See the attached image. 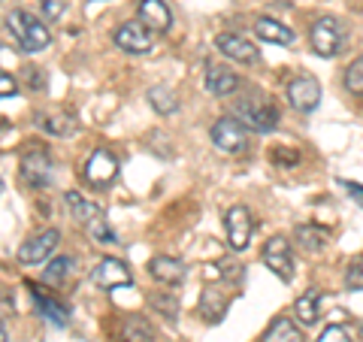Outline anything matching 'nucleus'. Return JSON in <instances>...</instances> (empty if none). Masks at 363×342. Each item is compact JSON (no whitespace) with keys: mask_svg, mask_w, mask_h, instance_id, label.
I'll return each mask as SVG.
<instances>
[{"mask_svg":"<svg viewBox=\"0 0 363 342\" xmlns=\"http://www.w3.org/2000/svg\"><path fill=\"white\" fill-rule=\"evenodd\" d=\"M233 118H240L245 128H252L257 133H269V131L279 128V109H276V104H272L267 94H255V91L236 97Z\"/></svg>","mask_w":363,"mask_h":342,"instance_id":"1","label":"nucleus"},{"mask_svg":"<svg viewBox=\"0 0 363 342\" xmlns=\"http://www.w3.org/2000/svg\"><path fill=\"white\" fill-rule=\"evenodd\" d=\"M6 31L16 37V43L21 45V52H43L49 49L52 33L49 28L37 21V16H30L28 9H13L6 16Z\"/></svg>","mask_w":363,"mask_h":342,"instance_id":"2","label":"nucleus"},{"mask_svg":"<svg viewBox=\"0 0 363 342\" xmlns=\"http://www.w3.org/2000/svg\"><path fill=\"white\" fill-rule=\"evenodd\" d=\"M309 43H312L318 58H336V55L345 49V43H348V31H345V25L339 18L324 16V18H318L312 25Z\"/></svg>","mask_w":363,"mask_h":342,"instance_id":"3","label":"nucleus"},{"mask_svg":"<svg viewBox=\"0 0 363 342\" xmlns=\"http://www.w3.org/2000/svg\"><path fill=\"white\" fill-rule=\"evenodd\" d=\"M209 136H212V145L221 155H242L248 149V128L240 118H230V116L218 118L212 124Z\"/></svg>","mask_w":363,"mask_h":342,"instance_id":"4","label":"nucleus"},{"mask_svg":"<svg viewBox=\"0 0 363 342\" xmlns=\"http://www.w3.org/2000/svg\"><path fill=\"white\" fill-rule=\"evenodd\" d=\"M112 43H116L124 55H149L155 45V31L145 28L140 18L124 21V25H118L116 33H112Z\"/></svg>","mask_w":363,"mask_h":342,"instance_id":"5","label":"nucleus"},{"mask_svg":"<svg viewBox=\"0 0 363 342\" xmlns=\"http://www.w3.org/2000/svg\"><path fill=\"white\" fill-rule=\"evenodd\" d=\"M285 97H288V104L291 109H297V112H315L318 104H321V82L312 76V73H300V76H294L288 88H285Z\"/></svg>","mask_w":363,"mask_h":342,"instance_id":"6","label":"nucleus"},{"mask_svg":"<svg viewBox=\"0 0 363 342\" xmlns=\"http://www.w3.org/2000/svg\"><path fill=\"white\" fill-rule=\"evenodd\" d=\"M82 179L94 188H106L118 179V158L109 149H94L82 164Z\"/></svg>","mask_w":363,"mask_h":342,"instance_id":"7","label":"nucleus"},{"mask_svg":"<svg viewBox=\"0 0 363 342\" xmlns=\"http://www.w3.org/2000/svg\"><path fill=\"white\" fill-rule=\"evenodd\" d=\"M224 231H227V243H230L233 252H245L248 243H252V233H255V219L248 206H230L224 212Z\"/></svg>","mask_w":363,"mask_h":342,"instance_id":"8","label":"nucleus"},{"mask_svg":"<svg viewBox=\"0 0 363 342\" xmlns=\"http://www.w3.org/2000/svg\"><path fill=\"white\" fill-rule=\"evenodd\" d=\"M61 243V231H55V227H49V231H43L37 236H30L28 243H21L18 248V264L21 267H33V264H40V260H45L52 252H55V246Z\"/></svg>","mask_w":363,"mask_h":342,"instance_id":"9","label":"nucleus"},{"mask_svg":"<svg viewBox=\"0 0 363 342\" xmlns=\"http://www.w3.org/2000/svg\"><path fill=\"white\" fill-rule=\"evenodd\" d=\"M264 264L269 267V272H276L281 282L294 279V255H291V243L285 236H272L264 246Z\"/></svg>","mask_w":363,"mask_h":342,"instance_id":"10","label":"nucleus"},{"mask_svg":"<svg viewBox=\"0 0 363 342\" xmlns=\"http://www.w3.org/2000/svg\"><path fill=\"white\" fill-rule=\"evenodd\" d=\"M91 279H94V285H100V288L112 291V288H130V285H133V272H130V267L124 264V260L104 258L94 267V272H91Z\"/></svg>","mask_w":363,"mask_h":342,"instance_id":"11","label":"nucleus"},{"mask_svg":"<svg viewBox=\"0 0 363 342\" xmlns=\"http://www.w3.org/2000/svg\"><path fill=\"white\" fill-rule=\"evenodd\" d=\"M52 158L45 149H28L21 158V179L33 188H45L52 182Z\"/></svg>","mask_w":363,"mask_h":342,"instance_id":"12","label":"nucleus"},{"mask_svg":"<svg viewBox=\"0 0 363 342\" xmlns=\"http://www.w3.org/2000/svg\"><path fill=\"white\" fill-rule=\"evenodd\" d=\"M203 85L212 97H230L236 88H240V76H236L230 67H221V64H206L203 70Z\"/></svg>","mask_w":363,"mask_h":342,"instance_id":"13","label":"nucleus"},{"mask_svg":"<svg viewBox=\"0 0 363 342\" xmlns=\"http://www.w3.org/2000/svg\"><path fill=\"white\" fill-rule=\"evenodd\" d=\"M215 49H218L224 58L240 61V64H255L257 61V49L240 33H218L215 37Z\"/></svg>","mask_w":363,"mask_h":342,"instance_id":"14","label":"nucleus"},{"mask_svg":"<svg viewBox=\"0 0 363 342\" xmlns=\"http://www.w3.org/2000/svg\"><path fill=\"white\" fill-rule=\"evenodd\" d=\"M136 18H140L145 28H152L155 33H167L169 25H173V13H169V6L164 0H140Z\"/></svg>","mask_w":363,"mask_h":342,"instance_id":"15","label":"nucleus"},{"mask_svg":"<svg viewBox=\"0 0 363 342\" xmlns=\"http://www.w3.org/2000/svg\"><path fill=\"white\" fill-rule=\"evenodd\" d=\"M149 272H152V279H155V282L169 285V288H173V285H182V282H185V276H188L185 264H182L179 258H169V255H157V258H152Z\"/></svg>","mask_w":363,"mask_h":342,"instance_id":"16","label":"nucleus"},{"mask_svg":"<svg viewBox=\"0 0 363 342\" xmlns=\"http://www.w3.org/2000/svg\"><path fill=\"white\" fill-rule=\"evenodd\" d=\"M252 28L264 43H276V45H291L294 43V31L288 25H281V21H276V18L260 16V18H255Z\"/></svg>","mask_w":363,"mask_h":342,"instance_id":"17","label":"nucleus"},{"mask_svg":"<svg viewBox=\"0 0 363 342\" xmlns=\"http://www.w3.org/2000/svg\"><path fill=\"white\" fill-rule=\"evenodd\" d=\"M294 239H297V246L303 248V252H324L327 243H330V236H327L324 227H315V224H297L294 227Z\"/></svg>","mask_w":363,"mask_h":342,"instance_id":"18","label":"nucleus"},{"mask_svg":"<svg viewBox=\"0 0 363 342\" xmlns=\"http://www.w3.org/2000/svg\"><path fill=\"white\" fill-rule=\"evenodd\" d=\"M318 303H321V291H318V288L303 291L297 297V303H294V315H297V321L303 327L318 324V315H321V312H318Z\"/></svg>","mask_w":363,"mask_h":342,"instance_id":"19","label":"nucleus"},{"mask_svg":"<svg viewBox=\"0 0 363 342\" xmlns=\"http://www.w3.org/2000/svg\"><path fill=\"white\" fill-rule=\"evenodd\" d=\"M149 104H152V109L157 112V116H176V112H179V97H176V91L167 88V85L149 88Z\"/></svg>","mask_w":363,"mask_h":342,"instance_id":"20","label":"nucleus"},{"mask_svg":"<svg viewBox=\"0 0 363 342\" xmlns=\"http://www.w3.org/2000/svg\"><path fill=\"white\" fill-rule=\"evenodd\" d=\"M30 294H33V303H37L40 315L49 318V321H52L55 327H67V324H70V318H67V309H64L61 303H55L52 297H45V294H43L40 288H33Z\"/></svg>","mask_w":363,"mask_h":342,"instance_id":"21","label":"nucleus"},{"mask_svg":"<svg viewBox=\"0 0 363 342\" xmlns=\"http://www.w3.org/2000/svg\"><path fill=\"white\" fill-rule=\"evenodd\" d=\"M264 342H303V330L291 321V318H276L267 333H264Z\"/></svg>","mask_w":363,"mask_h":342,"instance_id":"22","label":"nucleus"},{"mask_svg":"<svg viewBox=\"0 0 363 342\" xmlns=\"http://www.w3.org/2000/svg\"><path fill=\"white\" fill-rule=\"evenodd\" d=\"M64 200H67V209H70L73 219L85 221V224H88L91 219H94V215H100V206H97V203L85 200L79 191H67V194H64Z\"/></svg>","mask_w":363,"mask_h":342,"instance_id":"23","label":"nucleus"},{"mask_svg":"<svg viewBox=\"0 0 363 342\" xmlns=\"http://www.w3.org/2000/svg\"><path fill=\"white\" fill-rule=\"evenodd\" d=\"M121 342H152V327L145 318L130 315L121 324Z\"/></svg>","mask_w":363,"mask_h":342,"instance_id":"24","label":"nucleus"},{"mask_svg":"<svg viewBox=\"0 0 363 342\" xmlns=\"http://www.w3.org/2000/svg\"><path fill=\"white\" fill-rule=\"evenodd\" d=\"M85 227H88V236L94 239L97 246H116V243H118V236H116V231L109 227V221L104 219V212L94 215V219H91Z\"/></svg>","mask_w":363,"mask_h":342,"instance_id":"25","label":"nucleus"},{"mask_svg":"<svg viewBox=\"0 0 363 342\" xmlns=\"http://www.w3.org/2000/svg\"><path fill=\"white\" fill-rule=\"evenodd\" d=\"M40 121V128L45 131V133H52V136H67L73 131V121H70V116H58V112H43V116L37 118Z\"/></svg>","mask_w":363,"mask_h":342,"instance_id":"26","label":"nucleus"},{"mask_svg":"<svg viewBox=\"0 0 363 342\" xmlns=\"http://www.w3.org/2000/svg\"><path fill=\"white\" fill-rule=\"evenodd\" d=\"M342 85L348 94H354V97H363V55L360 58H354L348 67H345V73H342Z\"/></svg>","mask_w":363,"mask_h":342,"instance_id":"27","label":"nucleus"},{"mask_svg":"<svg viewBox=\"0 0 363 342\" xmlns=\"http://www.w3.org/2000/svg\"><path fill=\"white\" fill-rule=\"evenodd\" d=\"M70 270H73V258H67V255L52 258V264L43 270V282L45 285H61L67 276H70Z\"/></svg>","mask_w":363,"mask_h":342,"instance_id":"28","label":"nucleus"},{"mask_svg":"<svg viewBox=\"0 0 363 342\" xmlns=\"http://www.w3.org/2000/svg\"><path fill=\"white\" fill-rule=\"evenodd\" d=\"M224 297H218V294H215L212 288L206 291V294H203V300H200V312H203V318H212V321H218V318L224 315Z\"/></svg>","mask_w":363,"mask_h":342,"instance_id":"29","label":"nucleus"},{"mask_svg":"<svg viewBox=\"0 0 363 342\" xmlns=\"http://www.w3.org/2000/svg\"><path fill=\"white\" fill-rule=\"evenodd\" d=\"M206 276L209 279H240L242 270H240V264H230V260H218V264H212L206 270Z\"/></svg>","mask_w":363,"mask_h":342,"instance_id":"30","label":"nucleus"},{"mask_svg":"<svg viewBox=\"0 0 363 342\" xmlns=\"http://www.w3.org/2000/svg\"><path fill=\"white\" fill-rule=\"evenodd\" d=\"M345 285L351 291H363V258H357V260H351V264H348Z\"/></svg>","mask_w":363,"mask_h":342,"instance_id":"31","label":"nucleus"},{"mask_svg":"<svg viewBox=\"0 0 363 342\" xmlns=\"http://www.w3.org/2000/svg\"><path fill=\"white\" fill-rule=\"evenodd\" d=\"M315 342H351V333H348L342 324H327L321 330V336H318Z\"/></svg>","mask_w":363,"mask_h":342,"instance_id":"32","label":"nucleus"},{"mask_svg":"<svg viewBox=\"0 0 363 342\" xmlns=\"http://www.w3.org/2000/svg\"><path fill=\"white\" fill-rule=\"evenodd\" d=\"M149 303L155 306V309H161V312L169 318V321H173V318L179 315V303H176L173 297H164V294H152Z\"/></svg>","mask_w":363,"mask_h":342,"instance_id":"33","label":"nucleus"},{"mask_svg":"<svg viewBox=\"0 0 363 342\" xmlns=\"http://www.w3.org/2000/svg\"><path fill=\"white\" fill-rule=\"evenodd\" d=\"M40 6H43V16L55 21V18H61V16H64L67 0H40Z\"/></svg>","mask_w":363,"mask_h":342,"instance_id":"34","label":"nucleus"},{"mask_svg":"<svg viewBox=\"0 0 363 342\" xmlns=\"http://www.w3.org/2000/svg\"><path fill=\"white\" fill-rule=\"evenodd\" d=\"M18 91V85H16V79L9 76V73H0V94L4 97H13Z\"/></svg>","mask_w":363,"mask_h":342,"instance_id":"35","label":"nucleus"},{"mask_svg":"<svg viewBox=\"0 0 363 342\" xmlns=\"http://www.w3.org/2000/svg\"><path fill=\"white\" fill-rule=\"evenodd\" d=\"M342 185H345V191L351 194V197H354L360 206H363V185H357V182H342Z\"/></svg>","mask_w":363,"mask_h":342,"instance_id":"36","label":"nucleus"},{"mask_svg":"<svg viewBox=\"0 0 363 342\" xmlns=\"http://www.w3.org/2000/svg\"><path fill=\"white\" fill-rule=\"evenodd\" d=\"M28 73V82H30V88H40L43 85V76H40V70H25Z\"/></svg>","mask_w":363,"mask_h":342,"instance_id":"37","label":"nucleus"},{"mask_svg":"<svg viewBox=\"0 0 363 342\" xmlns=\"http://www.w3.org/2000/svg\"><path fill=\"white\" fill-rule=\"evenodd\" d=\"M0 342H9V327H6V321H4V327H0Z\"/></svg>","mask_w":363,"mask_h":342,"instance_id":"38","label":"nucleus"},{"mask_svg":"<svg viewBox=\"0 0 363 342\" xmlns=\"http://www.w3.org/2000/svg\"><path fill=\"white\" fill-rule=\"evenodd\" d=\"M360 333H363V324H360Z\"/></svg>","mask_w":363,"mask_h":342,"instance_id":"39","label":"nucleus"}]
</instances>
